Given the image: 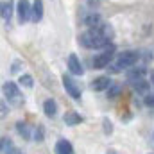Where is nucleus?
Listing matches in <instances>:
<instances>
[{
    "mask_svg": "<svg viewBox=\"0 0 154 154\" xmlns=\"http://www.w3.org/2000/svg\"><path fill=\"white\" fill-rule=\"evenodd\" d=\"M140 59V52H134V50H127V52H122L118 56V59L115 61V65L111 66L113 72H120L124 68H131L136 65V61Z\"/></svg>",
    "mask_w": 154,
    "mask_h": 154,
    "instance_id": "obj_1",
    "label": "nucleus"
},
{
    "mask_svg": "<svg viewBox=\"0 0 154 154\" xmlns=\"http://www.w3.org/2000/svg\"><path fill=\"white\" fill-rule=\"evenodd\" d=\"M113 56H115V47L113 45L104 47V50L99 52L93 57V61H91L93 63V68H108L109 63H111V59H113Z\"/></svg>",
    "mask_w": 154,
    "mask_h": 154,
    "instance_id": "obj_2",
    "label": "nucleus"
},
{
    "mask_svg": "<svg viewBox=\"0 0 154 154\" xmlns=\"http://www.w3.org/2000/svg\"><path fill=\"white\" fill-rule=\"evenodd\" d=\"M4 95L14 106H20L23 102V97H22V93H20V90H18V86L14 82H5L4 84Z\"/></svg>",
    "mask_w": 154,
    "mask_h": 154,
    "instance_id": "obj_3",
    "label": "nucleus"
},
{
    "mask_svg": "<svg viewBox=\"0 0 154 154\" xmlns=\"http://www.w3.org/2000/svg\"><path fill=\"white\" fill-rule=\"evenodd\" d=\"M16 13H18V22L25 23L29 18H32V5L27 0H20L16 5Z\"/></svg>",
    "mask_w": 154,
    "mask_h": 154,
    "instance_id": "obj_4",
    "label": "nucleus"
},
{
    "mask_svg": "<svg viewBox=\"0 0 154 154\" xmlns=\"http://www.w3.org/2000/svg\"><path fill=\"white\" fill-rule=\"evenodd\" d=\"M63 86H65L66 93H68L72 99H81V90H79L77 82L70 75H63Z\"/></svg>",
    "mask_w": 154,
    "mask_h": 154,
    "instance_id": "obj_5",
    "label": "nucleus"
},
{
    "mask_svg": "<svg viewBox=\"0 0 154 154\" xmlns=\"http://www.w3.org/2000/svg\"><path fill=\"white\" fill-rule=\"evenodd\" d=\"M68 70L74 75H82L84 74V68H82V65H81V61H79V57H77L75 54L68 56Z\"/></svg>",
    "mask_w": 154,
    "mask_h": 154,
    "instance_id": "obj_6",
    "label": "nucleus"
},
{
    "mask_svg": "<svg viewBox=\"0 0 154 154\" xmlns=\"http://www.w3.org/2000/svg\"><path fill=\"white\" fill-rule=\"evenodd\" d=\"M109 86H111V79L108 75L97 77V79H93V82H91V90H93V91H102V90H108Z\"/></svg>",
    "mask_w": 154,
    "mask_h": 154,
    "instance_id": "obj_7",
    "label": "nucleus"
},
{
    "mask_svg": "<svg viewBox=\"0 0 154 154\" xmlns=\"http://www.w3.org/2000/svg\"><path fill=\"white\" fill-rule=\"evenodd\" d=\"M131 84H133L134 91H136V93H140V95H145V97H147V95L151 93V82H149V81H145V79L133 81Z\"/></svg>",
    "mask_w": 154,
    "mask_h": 154,
    "instance_id": "obj_8",
    "label": "nucleus"
},
{
    "mask_svg": "<svg viewBox=\"0 0 154 154\" xmlns=\"http://www.w3.org/2000/svg\"><path fill=\"white\" fill-rule=\"evenodd\" d=\"M54 151H56V154H74V147L68 140H57Z\"/></svg>",
    "mask_w": 154,
    "mask_h": 154,
    "instance_id": "obj_9",
    "label": "nucleus"
},
{
    "mask_svg": "<svg viewBox=\"0 0 154 154\" xmlns=\"http://www.w3.org/2000/svg\"><path fill=\"white\" fill-rule=\"evenodd\" d=\"M2 20L5 22V23H9L11 22V18H13V0H7V2H2Z\"/></svg>",
    "mask_w": 154,
    "mask_h": 154,
    "instance_id": "obj_10",
    "label": "nucleus"
},
{
    "mask_svg": "<svg viewBox=\"0 0 154 154\" xmlns=\"http://www.w3.org/2000/svg\"><path fill=\"white\" fill-rule=\"evenodd\" d=\"M43 111H45V115L47 116H56L57 113V104H56V100L54 99H47L45 102H43Z\"/></svg>",
    "mask_w": 154,
    "mask_h": 154,
    "instance_id": "obj_11",
    "label": "nucleus"
},
{
    "mask_svg": "<svg viewBox=\"0 0 154 154\" xmlns=\"http://www.w3.org/2000/svg\"><path fill=\"white\" fill-rule=\"evenodd\" d=\"M84 25H88L90 29H95V27H100L102 25V20H100V14L97 13H91L84 18Z\"/></svg>",
    "mask_w": 154,
    "mask_h": 154,
    "instance_id": "obj_12",
    "label": "nucleus"
},
{
    "mask_svg": "<svg viewBox=\"0 0 154 154\" xmlns=\"http://www.w3.org/2000/svg\"><path fill=\"white\" fill-rule=\"evenodd\" d=\"M43 18V0H34L32 4V22H39Z\"/></svg>",
    "mask_w": 154,
    "mask_h": 154,
    "instance_id": "obj_13",
    "label": "nucleus"
},
{
    "mask_svg": "<svg viewBox=\"0 0 154 154\" xmlns=\"http://www.w3.org/2000/svg\"><path fill=\"white\" fill-rule=\"evenodd\" d=\"M143 75H145V68L143 66H140V68H133V70H129L127 72V81H138V79H143Z\"/></svg>",
    "mask_w": 154,
    "mask_h": 154,
    "instance_id": "obj_14",
    "label": "nucleus"
},
{
    "mask_svg": "<svg viewBox=\"0 0 154 154\" xmlns=\"http://www.w3.org/2000/svg\"><path fill=\"white\" fill-rule=\"evenodd\" d=\"M81 122H82V116L79 113H75V111H68L65 115V124H68V125H77Z\"/></svg>",
    "mask_w": 154,
    "mask_h": 154,
    "instance_id": "obj_15",
    "label": "nucleus"
},
{
    "mask_svg": "<svg viewBox=\"0 0 154 154\" xmlns=\"http://www.w3.org/2000/svg\"><path fill=\"white\" fill-rule=\"evenodd\" d=\"M16 131H18L23 138H29V136H31L29 127H27V124H25V122H18V124H16Z\"/></svg>",
    "mask_w": 154,
    "mask_h": 154,
    "instance_id": "obj_16",
    "label": "nucleus"
},
{
    "mask_svg": "<svg viewBox=\"0 0 154 154\" xmlns=\"http://www.w3.org/2000/svg\"><path fill=\"white\" fill-rule=\"evenodd\" d=\"M20 82H22V86H25V88H32V77L29 75V74H25V75L20 77Z\"/></svg>",
    "mask_w": 154,
    "mask_h": 154,
    "instance_id": "obj_17",
    "label": "nucleus"
},
{
    "mask_svg": "<svg viewBox=\"0 0 154 154\" xmlns=\"http://www.w3.org/2000/svg\"><path fill=\"white\" fill-rule=\"evenodd\" d=\"M43 136H45V129H43V125H38V127H36V131H34V138H32V140L41 142V140H43Z\"/></svg>",
    "mask_w": 154,
    "mask_h": 154,
    "instance_id": "obj_18",
    "label": "nucleus"
},
{
    "mask_svg": "<svg viewBox=\"0 0 154 154\" xmlns=\"http://www.w3.org/2000/svg\"><path fill=\"white\" fill-rule=\"evenodd\" d=\"M13 147V143H11V140L9 138H5V136H2V152L5 154L9 149Z\"/></svg>",
    "mask_w": 154,
    "mask_h": 154,
    "instance_id": "obj_19",
    "label": "nucleus"
},
{
    "mask_svg": "<svg viewBox=\"0 0 154 154\" xmlns=\"http://www.w3.org/2000/svg\"><path fill=\"white\" fill-rule=\"evenodd\" d=\"M118 93H120V86H109L108 88V97L109 99H115Z\"/></svg>",
    "mask_w": 154,
    "mask_h": 154,
    "instance_id": "obj_20",
    "label": "nucleus"
},
{
    "mask_svg": "<svg viewBox=\"0 0 154 154\" xmlns=\"http://www.w3.org/2000/svg\"><path fill=\"white\" fill-rule=\"evenodd\" d=\"M102 124H104V133H111V131H113V127H111V122H109L108 118H104V120H102Z\"/></svg>",
    "mask_w": 154,
    "mask_h": 154,
    "instance_id": "obj_21",
    "label": "nucleus"
},
{
    "mask_svg": "<svg viewBox=\"0 0 154 154\" xmlns=\"http://www.w3.org/2000/svg\"><path fill=\"white\" fill-rule=\"evenodd\" d=\"M145 104H147V106H151V108H154V95L149 93V95L145 97Z\"/></svg>",
    "mask_w": 154,
    "mask_h": 154,
    "instance_id": "obj_22",
    "label": "nucleus"
},
{
    "mask_svg": "<svg viewBox=\"0 0 154 154\" xmlns=\"http://www.w3.org/2000/svg\"><path fill=\"white\" fill-rule=\"evenodd\" d=\"M5 154H22V152H20L18 149H14V147H11V149H9V151H7Z\"/></svg>",
    "mask_w": 154,
    "mask_h": 154,
    "instance_id": "obj_23",
    "label": "nucleus"
},
{
    "mask_svg": "<svg viewBox=\"0 0 154 154\" xmlns=\"http://www.w3.org/2000/svg\"><path fill=\"white\" fill-rule=\"evenodd\" d=\"M7 113V109H5V102H2V116H5Z\"/></svg>",
    "mask_w": 154,
    "mask_h": 154,
    "instance_id": "obj_24",
    "label": "nucleus"
},
{
    "mask_svg": "<svg viewBox=\"0 0 154 154\" xmlns=\"http://www.w3.org/2000/svg\"><path fill=\"white\" fill-rule=\"evenodd\" d=\"M151 84H152V86H154V70H152V72H151Z\"/></svg>",
    "mask_w": 154,
    "mask_h": 154,
    "instance_id": "obj_25",
    "label": "nucleus"
},
{
    "mask_svg": "<svg viewBox=\"0 0 154 154\" xmlns=\"http://www.w3.org/2000/svg\"><path fill=\"white\" fill-rule=\"evenodd\" d=\"M108 154H115V152H113V151H109V152H108Z\"/></svg>",
    "mask_w": 154,
    "mask_h": 154,
    "instance_id": "obj_26",
    "label": "nucleus"
}]
</instances>
